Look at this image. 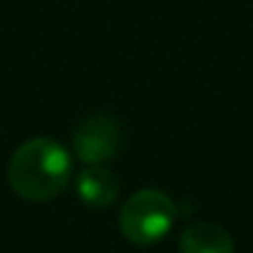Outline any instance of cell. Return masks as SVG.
Returning <instances> with one entry per match:
<instances>
[{
    "label": "cell",
    "mask_w": 253,
    "mask_h": 253,
    "mask_svg": "<svg viewBox=\"0 0 253 253\" xmlns=\"http://www.w3.org/2000/svg\"><path fill=\"white\" fill-rule=\"evenodd\" d=\"M72 176V159L67 149L50 139L35 137L20 144L8 164V181L25 201H50L65 191Z\"/></svg>",
    "instance_id": "obj_1"
},
{
    "label": "cell",
    "mask_w": 253,
    "mask_h": 253,
    "mask_svg": "<svg viewBox=\"0 0 253 253\" xmlns=\"http://www.w3.org/2000/svg\"><path fill=\"white\" fill-rule=\"evenodd\" d=\"M176 221V204L159 189H142L122 204L119 231L134 246L162 241Z\"/></svg>",
    "instance_id": "obj_2"
},
{
    "label": "cell",
    "mask_w": 253,
    "mask_h": 253,
    "mask_svg": "<svg viewBox=\"0 0 253 253\" xmlns=\"http://www.w3.org/2000/svg\"><path fill=\"white\" fill-rule=\"evenodd\" d=\"M119 147H122V126L109 114L87 117L72 137V149L77 159L84 164H104L114 159Z\"/></svg>",
    "instance_id": "obj_3"
},
{
    "label": "cell",
    "mask_w": 253,
    "mask_h": 253,
    "mask_svg": "<svg viewBox=\"0 0 253 253\" xmlns=\"http://www.w3.org/2000/svg\"><path fill=\"white\" fill-rule=\"evenodd\" d=\"M77 196L92 209H107L119 196V179L102 164H89L77 176Z\"/></svg>",
    "instance_id": "obj_4"
},
{
    "label": "cell",
    "mask_w": 253,
    "mask_h": 253,
    "mask_svg": "<svg viewBox=\"0 0 253 253\" xmlns=\"http://www.w3.org/2000/svg\"><path fill=\"white\" fill-rule=\"evenodd\" d=\"M181 253H233V238L218 223H194L181 233Z\"/></svg>",
    "instance_id": "obj_5"
}]
</instances>
